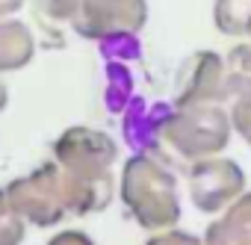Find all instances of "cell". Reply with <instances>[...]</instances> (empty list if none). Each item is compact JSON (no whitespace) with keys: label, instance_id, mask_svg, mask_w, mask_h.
<instances>
[{"label":"cell","instance_id":"cell-1","mask_svg":"<svg viewBox=\"0 0 251 245\" xmlns=\"http://www.w3.org/2000/svg\"><path fill=\"white\" fill-rule=\"evenodd\" d=\"M53 160L65 183L71 216H92L112 204V166L118 160V145L109 133L83 124L68 127L53 142Z\"/></svg>","mask_w":251,"mask_h":245},{"label":"cell","instance_id":"cell-2","mask_svg":"<svg viewBox=\"0 0 251 245\" xmlns=\"http://www.w3.org/2000/svg\"><path fill=\"white\" fill-rule=\"evenodd\" d=\"M121 201L139 227L166 230L180 221V192L169 157L133 154L121 169Z\"/></svg>","mask_w":251,"mask_h":245},{"label":"cell","instance_id":"cell-3","mask_svg":"<svg viewBox=\"0 0 251 245\" xmlns=\"http://www.w3.org/2000/svg\"><path fill=\"white\" fill-rule=\"evenodd\" d=\"M230 133L233 124L225 103H192L175 106L163 127V142L183 163H195L222 154L230 142Z\"/></svg>","mask_w":251,"mask_h":245},{"label":"cell","instance_id":"cell-4","mask_svg":"<svg viewBox=\"0 0 251 245\" xmlns=\"http://www.w3.org/2000/svg\"><path fill=\"white\" fill-rule=\"evenodd\" d=\"M6 195H9L12 207L24 216V221L36 224V227H53L65 216H71L56 160L39 166L36 172H30L24 177H15L6 186Z\"/></svg>","mask_w":251,"mask_h":245},{"label":"cell","instance_id":"cell-5","mask_svg":"<svg viewBox=\"0 0 251 245\" xmlns=\"http://www.w3.org/2000/svg\"><path fill=\"white\" fill-rule=\"evenodd\" d=\"M186 183L198 213H222L245 192V172L239 169V163L216 154L207 160H195L189 166Z\"/></svg>","mask_w":251,"mask_h":245},{"label":"cell","instance_id":"cell-6","mask_svg":"<svg viewBox=\"0 0 251 245\" xmlns=\"http://www.w3.org/2000/svg\"><path fill=\"white\" fill-rule=\"evenodd\" d=\"M148 24V0H80L71 30L80 39L100 42L112 33H142Z\"/></svg>","mask_w":251,"mask_h":245},{"label":"cell","instance_id":"cell-7","mask_svg":"<svg viewBox=\"0 0 251 245\" xmlns=\"http://www.w3.org/2000/svg\"><path fill=\"white\" fill-rule=\"evenodd\" d=\"M175 106L225 103V56L216 50H195L183 59L175 77Z\"/></svg>","mask_w":251,"mask_h":245},{"label":"cell","instance_id":"cell-8","mask_svg":"<svg viewBox=\"0 0 251 245\" xmlns=\"http://www.w3.org/2000/svg\"><path fill=\"white\" fill-rule=\"evenodd\" d=\"M175 112V103H148L145 98L133 95L130 103L124 106V118H121V133L124 142L133 148V154H163V127L169 115Z\"/></svg>","mask_w":251,"mask_h":245},{"label":"cell","instance_id":"cell-9","mask_svg":"<svg viewBox=\"0 0 251 245\" xmlns=\"http://www.w3.org/2000/svg\"><path fill=\"white\" fill-rule=\"evenodd\" d=\"M204 245H251V192H242L210 221Z\"/></svg>","mask_w":251,"mask_h":245},{"label":"cell","instance_id":"cell-10","mask_svg":"<svg viewBox=\"0 0 251 245\" xmlns=\"http://www.w3.org/2000/svg\"><path fill=\"white\" fill-rule=\"evenodd\" d=\"M36 56V36L18 18H0V74L21 71Z\"/></svg>","mask_w":251,"mask_h":245},{"label":"cell","instance_id":"cell-11","mask_svg":"<svg viewBox=\"0 0 251 245\" xmlns=\"http://www.w3.org/2000/svg\"><path fill=\"white\" fill-rule=\"evenodd\" d=\"M80 6V0H33V15L39 18L42 30L53 39V48L62 42V27H71V18Z\"/></svg>","mask_w":251,"mask_h":245},{"label":"cell","instance_id":"cell-12","mask_svg":"<svg viewBox=\"0 0 251 245\" xmlns=\"http://www.w3.org/2000/svg\"><path fill=\"white\" fill-rule=\"evenodd\" d=\"M103 74H106V89H103V100L109 112H124V106L133 98V71L130 62H103Z\"/></svg>","mask_w":251,"mask_h":245},{"label":"cell","instance_id":"cell-13","mask_svg":"<svg viewBox=\"0 0 251 245\" xmlns=\"http://www.w3.org/2000/svg\"><path fill=\"white\" fill-rule=\"evenodd\" d=\"M251 21V0H216L213 3V24L225 36H245Z\"/></svg>","mask_w":251,"mask_h":245},{"label":"cell","instance_id":"cell-14","mask_svg":"<svg viewBox=\"0 0 251 245\" xmlns=\"http://www.w3.org/2000/svg\"><path fill=\"white\" fill-rule=\"evenodd\" d=\"M251 89V45H236L225 56V100Z\"/></svg>","mask_w":251,"mask_h":245},{"label":"cell","instance_id":"cell-15","mask_svg":"<svg viewBox=\"0 0 251 245\" xmlns=\"http://www.w3.org/2000/svg\"><path fill=\"white\" fill-rule=\"evenodd\" d=\"M98 50L103 62H139L142 59V42L139 33H112L98 42Z\"/></svg>","mask_w":251,"mask_h":245},{"label":"cell","instance_id":"cell-16","mask_svg":"<svg viewBox=\"0 0 251 245\" xmlns=\"http://www.w3.org/2000/svg\"><path fill=\"white\" fill-rule=\"evenodd\" d=\"M24 230H27L24 216L12 207L6 189H0V245H21Z\"/></svg>","mask_w":251,"mask_h":245},{"label":"cell","instance_id":"cell-17","mask_svg":"<svg viewBox=\"0 0 251 245\" xmlns=\"http://www.w3.org/2000/svg\"><path fill=\"white\" fill-rule=\"evenodd\" d=\"M225 106H227V112H230L233 130L242 136L245 145H251V89L230 95V98L225 100Z\"/></svg>","mask_w":251,"mask_h":245},{"label":"cell","instance_id":"cell-18","mask_svg":"<svg viewBox=\"0 0 251 245\" xmlns=\"http://www.w3.org/2000/svg\"><path fill=\"white\" fill-rule=\"evenodd\" d=\"M145 245H204L195 233L189 230H177V227H166V230H154V236Z\"/></svg>","mask_w":251,"mask_h":245},{"label":"cell","instance_id":"cell-19","mask_svg":"<svg viewBox=\"0 0 251 245\" xmlns=\"http://www.w3.org/2000/svg\"><path fill=\"white\" fill-rule=\"evenodd\" d=\"M48 245H95V242H92V236L83 233V230H59L56 236H50Z\"/></svg>","mask_w":251,"mask_h":245},{"label":"cell","instance_id":"cell-20","mask_svg":"<svg viewBox=\"0 0 251 245\" xmlns=\"http://www.w3.org/2000/svg\"><path fill=\"white\" fill-rule=\"evenodd\" d=\"M27 3V0H0V18H9V15H15L21 6Z\"/></svg>","mask_w":251,"mask_h":245},{"label":"cell","instance_id":"cell-21","mask_svg":"<svg viewBox=\"0 0 251 245\" xmlns=\"http://www.w3.org/2000/svg\"><path fill=\"white\" fill-rule=\"evenodd\" d=\"M6 103H9V92H6V86H3V80H0V112L6 109Z\"/></svg>","mask_w":251,"mask_h":245},{"label":"cell","instance_id":"cell-22","mask_svg":"<svg viewBox=\"0 0 251 245\" xmlns=\"http://www.w3.org/2000/svg\"><path fill=\"white\" fill-rule=\"evenodd\" d=\"M245 36H248V39H251V21H248V27H245Z\"/></svg>","mask_w":251,"mask_h":245}]
</instances>
